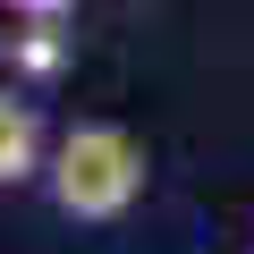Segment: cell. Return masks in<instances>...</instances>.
<instances>
[{"instance_id": "1", "label": "cell", "mask_w": 254, "mask_h": 254, "mask_svg": "<svg viewBox=\"0 0 254 254\" xmlns=\"http://www.w3.org/2000/svg\"><path fill=\"white\" fill-rule=\"evenodd\" d=\"M144 178H153V153L127 136L119 119H76L51 136V161H43V195L68 212V220H127L144 203Z\"/></svg>"}, {"instance_id": "2", "label": "cell", "mask_w": 254, "mask_h": 254, "mask_svg": "<svg viewBox=\"0 0 254 254\" xmlns=\"http://www.w3.org/2000/svg\"><path fill=\"white\" fill-rule=\"evenodd\" d=\"M51 161V136H43V110L17 93V85H0V187H34Z\"/></svg>"}, {"instance_id": "3", "label": "cell", "mask_w": 254, "mask_h": 254, "mask_svg": "<svg viewBox=\"0 0 254 254\" xmlns=\"http://www.w3.org/2000/svg\"><path fill=\"white\" fill-rule=\"evenodd\" d=\"M68 17H26V34H9V68L17 76H34V85H51L60 68H68V34H60Z\"/></svg>"}, {"instance_id": "4", "label": "cell", "mask_w": 254, "mask_h": 254, "mask_svg": "<svg viewBox=\"0 0 254 254\" xmlns=\"http://www.w3.org/2000/svg\"><path fill=\"white\" fill-rule=\"evenodd\" d=\"M0 9H9V17H76L85 0H0Z\"/></svg>"}]
</instances>
